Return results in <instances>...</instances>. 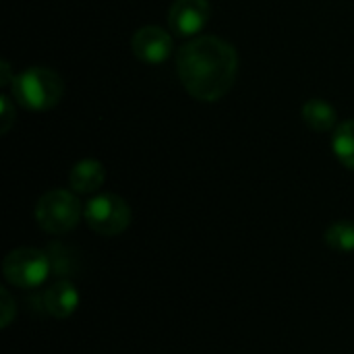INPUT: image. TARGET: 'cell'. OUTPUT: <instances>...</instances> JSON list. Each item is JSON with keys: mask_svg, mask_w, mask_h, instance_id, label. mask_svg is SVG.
I'll return each mask as SVG.
<instances>
[{"mask_svg": "<svg viewBox=\"0 0 354 354\" xmlns=\"http://www.w3.org/2000/svg\"><path fill=\"white\" fill-rule=\"evenodd\" d=\"M176 73L191 97L199 102H218L236 81L239 54L234 46L222 37L199 35L178 50Z\"/></svg>", "mask_w": 354, "mask_h": 354, "instance_id": "6da1fadb", "label": "cell"}, {"mask_svg": "<svg viewBox=\"0 0 354 354\" xmlns=\"http://www.w3.org/2000/svg\"><path fill=\"white\" fill-rule=\"evenodd\" d=\"M10 87L17 104L33 112H44L54 108L64 95L62 77L46 66H31L21 75H15Z\"/></svg>", "mask_w": 354, "mask_h": 354, "instance_id": "7a4b0ae2", "label": "cell"}, {"mask_svg": "<svg viewBox=\"0 0 354 354\" xmlns=\"http://www.w3.org/2000/svg\"><path fill=\"white\" fill-rule=\"evenodd\" d=\"M81 201L75 193L54 189L44 193L35 203V222L48 234H66L77 228L83 216Z\"/></svg>", "mask_w": 354, "mask_h": 354, "instance_id": "3957f363", "label": "cell"}, {"mask_svg": "<svg viewBox=\"0 0 354 354\" xmlns=\"http://www.w3.org/2000/svg\"><path fill=\"white\" fill-rule=\"evenodd\" d=\"M52 270L50 255L41 249L19 247L12 249L2 261V274L8 284L23 290H33L41 286Z\"/></svg>", "mask_w": 354, "mask_h": 354, "instance_id": "277c9868", "label": "cell"}, {"mask_svg": "<svg viewBox=\"0 0 354 354\" xmlns=\"http://www.w3.org/2000/svg\"><path fill=\"white\" fill-rule=\"evenodd\" d=\"M85 224L100 236H118L131 224L129 203L112 193H102L91 197L83 209Z\"/></svg>", "mask_w": 354, "mask_h": 354, "instance_id": "5b68a950", "label": "cell"}, {"mask_svg": "<svg viewBox=\"0 0 354 354\" xmlns=\"http://www.w3.org/2000/svg\"><path fill=\"white\" fill-rule=\"evenodd\" d=\"M209 15V0H174L168 12V25L174 35L193 37L207 25Z\"/></svg>", "mask_w": 354, "mask_h": 354, "instance_id": "8992f818", "label": "cell"}, {"mask_svg": "<svg viewBox=\"0 0 354 354\" xmlns=\"http://www.w3.org/2000/svg\"><path fill=\"white\" fill-rule=\"evenodd\" d=\"M172 37L158 25H145L133 33L131 50L145 64H162L172 52Z\"/></svg>", "mask_w": 354, "mask_h": 354, "instance_id": "52a82bcc", "label": "cell"}, {"mask_svg": "<svg viewBox=\"0 0 354 354\" xmlns=\"http://www.w3.org/2000/svg\"><path fill=\"white\" fill-rule=\"evenodd\" d=\"M81 295L75 288L73 282L68 280H58L54 284H50L44 292H41V307L48 315L56 317V319H66L71 317L77 307H79Z\"/></svg>", "mask_w": 354, "mask_h": 354, "instance_id": "ba28073f", "label": "cell"}, {"mask_svg": "<svg viewBox=\"0 0 354 354\" xmlns=\"http://www.w3.org/2000/svg\"><path fill=\"white\" fill-rule=\"evenodd\" d=\"M106 180V170L97 160H81L68 172V187L73 193H95Z\"/></svg>", "mask_w": 354, "mask_h": 354, "instance_id": "9c48e42d", "label": "cell"}, {"mask_svg": "<svg viewBox=\"0 0 354 354\" xmlns=\"http://www.w3.org/2000/svg\"><path fill=\"white\" fill-rule=\"evenodd\" d=\"M336 108L322 97L307 100L303 106V120L315 133H328L336 129Z\"/></svg>", "mask_w": 354, "mask_h": 354, "instance_id": "30bf717a", "label": "cell"}, {"mask_svg": "<svg viewBox=\"0 0 354 354\" xmlns=\"http://www.w3.org/2000/svg\"><path fill=\"white\" fill-rule=\"evenodd\" d=\"M332 149L344 168L354 170V120H344L334 129Z\"/></svg>", "mask_w": 354, "mask_h": 354, "instance_id": "8fae6325", "label": "cell"}, {"mask_svg": "<svg viewBox=\"0 0 354 354\" xmlns=\"http://www.w3.org/2000/svg\"><path fill=\"white\" fill-rule=\"evenodd\" d=\"M324 241L328 247L342 251V253H351L354 251V222H334L332 226H328Z\"/></svg>", "mask_w": 354, "mask_h": 354, "instance_id": "7c38bea8", "label": "cell"}, {"mask_svg": "<svg viewBox=\"0 0 354 354\" xmlns=\"http://www.w3.org/2000/svg\"><path fill=\"white\" fill-rule=\"evenodd\" d=\"M15 122V106H12V100L8 95H2L0 97V133L6 135L10 131Z\"/></svg>", "mask_w": 354, "mask_h": 354, "instance_id": "4fadbf2b", "label": "cell"}, {"mask_svg": "<svg viewBox=\"0 0 354 354\" xmlns=\"http://www.w3.org/2000/svg\"><path fill=\"white\" fill-rule=\"evenodd\" d=\"M0 301H2V328H8L10 324H12V319H15V315H17V303H15V299L10 297V292L6 290V288H0Z\"/></svg>", "mask_w": 354, "mask_h": 354, "instance_id": "5bb4252c", "label": "cell"}, {"mask_svg": "<svg viewBox=\"0 0 354 354\" xmlns=\"http://www.w3.org/2000/svg\"><path fill=\"white\" fill-rule=\"evenodd\" d=\"M12 81H15V77H12V73H10L8 62H2V64H0V83H2V85H12Z\"/></svg>", "mask_w": 354, "mask_h": 354, "instance_id": "9a60e30c", "label": "cell"}]
</instances>
